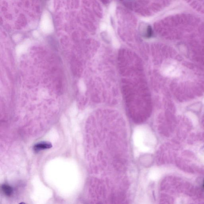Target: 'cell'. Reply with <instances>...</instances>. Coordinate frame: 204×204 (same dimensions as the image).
I'll return each instance as SVG.
<instances>
[{"label": "cell", "mask_w": 204, "mask_h": 204, "mask_svg": "<svg viewBox=\"0 0 204 204\" xmlns=\"http://www.w3.org/2000/svg\"><path fill=\"white\" fill-rule=\"evenodd\" d=\"M203 187H204V182H203Z\"/></svg>", "instance_id": "obj_3"}, {"label": "cell", "mask_w": 204, "mask_h": 204, "mask_svg": "<svg viewBox=\"0 0 204 204\" xmlns=\"http://www.w3.org/2000/svg\"><path fill=\"white\" fill-rule=\"evenodd\" d=\"M52 147V144L47 142H41L36 144L34 146V150L36 152H39L41 150L51 148Z\"/></svg>", "instance_id": "obj_1"}, {"label": "cell", "mask_w": 204, "mask_h": 204, "mask_svg": "<svg viewBox=\"0 0 204 204\" xmlns=\"http://www.w3.org/2000/svg\"><path fill=\"white\" fill-rule=\"evenodd\" d=\"M1 190L6 196H10L13 193V189L10 186L3 184L1 186Z\"/></svg>", "instance_id": "obj_2"}]
</instances>
